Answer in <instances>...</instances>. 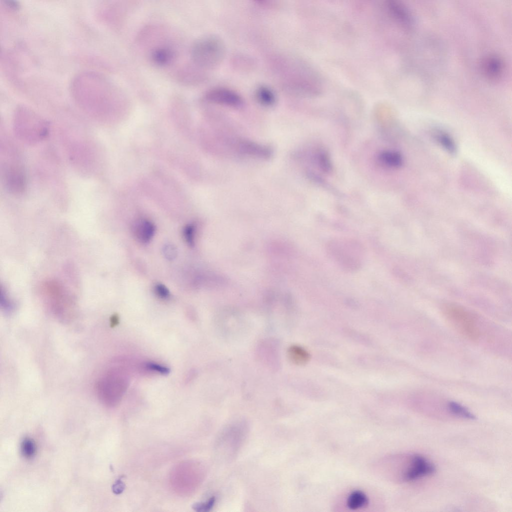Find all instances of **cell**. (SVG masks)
Here are the masks:
<instances>
[{
  "instance_id": "obj_1",
  "label": "cell",
  "mask_w": 512,
  "mask_h": 512,
  "mask_svg": "<svg viewBox=\"0 0 512 512\" xmlns=\"http://www.w3.org/2000/svg\"><path fill=\"white\" fill-rule=\"evenodd\" d=\"M225 54L222 41L214 36H203L197 40L191 50L194 62L200 67L212 68L218 65Z\"/></svg>"
},
{
  "instance_id": "obj_2",
  "label": "cell",
  "mask_w": 512,
  "mask_h": 512,
  "mask_svg": "<svg viewBox=\"0 0 512 512\" xmlns=\"http://www.w3.org/2000/svg\"><path fill=\"white\" fill-rule=\"evenodd\" d=\"M18 112L16 119V130L24 140L36 142L48 135V128L46 122L26 109L20 110Z\"/></svg>"
},
{
  "instance_id": "obj_3",
  "label": "cell",
  "mask_w": 512,
  "mask_h": 512,
  "mask_svg": "<svg viewBox=\"0 0 512 512\" xmlns=\"http://www.w3.org/2000/svg\"><path fill=\"white\" fill-rule=\"evenodd\" d=\"M444 315L453 326L464 338L472 341L480 337V330L472 314L463 307L452 304L445 305Z\"/></svg>"
},
{
  "instance_id": "obj_4",
  "label": "cell",
  "mask_w": 512,
  "mask_h": 512,
  "mask_svg": "<svg viewBox=\"0 0 512 512\" xmlns=\"http://www.w3.org/2000/svg\"><path fill=\"white\" fill-rule=\"evenodd\" d=\"M121 382L114 368L108 370L98 378L95 385L96 391L104 404L112 406L117 402L122 392Z\"/></svg>"
},
{
  "instance_id": "obj_5",
  "label": "cell",
  "mask_w": 512,
  "mask_h": 512,
  "mask_svg": "<svg viewBox=\"0 0 512 512\" xmlns=\"http://www.w3.org/2000/svg\"><path fill=\"white\" fill-rule=\"evenodd\" d=\"M205 99L214 104L238 108L242 106L243 99L235 91L224 88H216L208 91Z\"/></svg>"
},
{
  "instance_id": "obj_6",
  "label": "cell",
  "mask_w": 512,
  "mask_h": 512,
  "mask_svg": "<svg viewBox=\"0 0 512 512\" xmlns=\"http://www.w3.org/2000/svg\"><path fill=\"white\" fill-rule=\"evenodd\" d=\"M4 174L5 184L10 192L14 194H20L25 190L26 178L20 166L10 164Z\"/></svg>"
},
{
  "instance_id": "obj_7",
  "label": "cell",
  "mask_w": 512,
  "mask_h": 512,
  "mask_svg": "<svg viewBox=\"0 0 512 512\" xmlns=\"http://www.w3.org/2000/svg\"><path fill=\"white\" fill-rule=\"evenodd\" d=\"M436 472L435 466L422 456L416 455L410 468L404 475V479L411 481L422 476L430 475Z\"/></svg>"
},
{
  "instance_id": "obj_8",
  "label": "cell",
  "mask_w": 512,
  "mask_h": 512,
  "mask_svg": "<svg viewBox=\"0 0 512 512\" xmlns=\"http://www.w3.org/2000/svg\"><path fill=\"white\" fill-rule=\"evenodd\" d=\"M386 8L391 17L406 28H410L412 24V16L407 8L396 0H388Z\"/></svg>"
},
{
  "instance_id": "obj_9",
  "label": "cell",
  "mask_w": 512,
  "mask_h": 512,
  "mask_svg": "<svg viewBox=\"0 0 512 512\" xmlns=\"http://www.w3.org/2000/svg\"><path fill=\"white\" fill-rule=\"evenodd\" d=\"M236 149L242 154L262 158H268L271 156V150L264 146L248 140L236 142Z\"/></svg>"
},
{
  "instance_id": "obj_10",
  "label": "cell",
  "mask_w": 512,
  "mask_h": 512,
  "mask_svg": "<svg viewBox=\"0 0 512 512\" xmlns=\"http://www.w3.org/2000/svg\"><path fill=\"white\" fill-rule=\"evenodd\" d=\"M175 52L167 46H160L153 49L150 54L152 62L156 66H164L170 64L175 57Z\"/></svg>"
},
{
  "instance_id": "obj_11",
  "label": "cell",
  "mask_w": 512,
  "mask_h": 512,
  "mask_svg": "<svg viewBox=\"0 0 512 512\" xmlns=\"http://www.w3.org/2000/svg\"><path fill=\"white\" fill-rule=\"evenodd\" d=\"M482 69L486 76L495 80L501 76L503 71V64L498 57L488 56L482 61Z\"/></svg>"
},
{
  "instance_id": "obj_12",
  "label": "cell",
  "mask_w": 512,
  "mask_h": 512,
  "mask_svg": "<svg viewBox=\"0 0 512 512\" xmlns=\"http://www.w3.org/2000/svg\"><path fill=\"white\" fill-rule=\"evenodd\" d=\"M134 228L136 238L142 243L148 242L152 238L155 232L154 224L146 220L138 221L135 224Z\"/></svg>"
},
{
  "instance_id": "obj_13",
  "label": "cell",
  "mask_w": 512,
  "mask_h": 512,
  "mask_svg": "<svg viewBox=\"0 0 512 512\" xmlns=\"http://www.w3.org/2000/svg\"><path fill=\"white\" fill-rule=\"evenodd\" d=\"M289 360L294 364L302 366L306 364L310 359L308 352L302 347L293 345L289 348L288 351Z\"/></svg>"
},
{
  "instance_id": "obj_14",
  "label": "cell",
  "mask_w": 512,
  "mask_h": 512,
  "mask_svg": "<svg viewBox=\"0 0 512 512\" xmlns=\"http://www.w3.org/2000/svg\"><path fill=\"white\" fill-rule=\"evenodd\" d=\"M348 508L356 510L366 507L368 504V498L364 492L356 490L350 493L346 500Z\"/></svg>"
},
{
  "instance_id": "obj_15",
  "label": "cell",
  "mask_w": 512,
  "mask_h": 512,
  "mask_svg": "<svg viewBox=\"0 0 512 512\" xmlns=\"http://www.w3.org/2000/svg\"><path fill=\"white\" fill-rule=\"evenodd\" d=\"M380 162L390 168H399L403 163V158L400 153L394 151H384L378 156Z\"/></svg>"
},
{
  "instance_id": "obj_16",
  "label": "cell",
  "mask_w": 512,
  "mask_h": 512,
  "mask_svg": "<svg viewBox=\"0 0 512 512\" xmlns=\"http://www.w3.org/2000/svg\"><path fill=\"white\" fill-rule=\"evenodd\" d=\"M256 96L261 104L266 106H272L276 101L274 92L270 88L266 86H260L257 88Z\"/></svg>"
},
{
  "instance_id": "obj_17",
  "label": "cell",
  "mask_w": 512,
  "mask_h": 512,
  "mask_svg": "<svg viewBox=\"0 0 512 512\" xmlns=\"http://www.w3.org/2000/svg\"><path fill=\"white\" fill-rule=\"evenodd\" d=\"M435 138L440 146L451 155H454L457 152V147L454 140L448 134L444 132H438Z\"/></svg>"
},
{
  "instance_id": "obj_18",
  "label": "cell",
  "mask_w": 512,
  "mask_h": 512,
  "mask_svg": "<svg viewBox=\"0 0 512 512\" xmlns=\"http://www.w3.org/2000/svg\"><path fill=\"white\" fill-rule=\"evenodd\" d=\"M22 455L26 458H31L34 456L36 446L34 441L31 438H25L20 444Z\"/></svg>"
},
{
  "instance_id": "obj_19",
  "label": "cell",
  "mask_w": 512,
  "mask_h": 512,
  "mask_svg": "<svg viewBox=\"0 0 512 512\" xmlns=\"http://www.w3.org/2000/svg\"><path fill=\"white\" fill-rule=\"evenodd\" d=\"M450 410L454 414L470 420L476 419V416L464 407L454 402L448 404Z\"/></svg>"
},
{
  "instance_id": "obj_20",
  "label": "cell",
  "mask_w": 512,
  "mask_h": 512,
  "mask_svg": "<svg viewBox=\"0 0 512 512\" xmlns=\"http://www.w3.org/2000/svg\"><path fill=\"white\" fill-rule=\"evenodd\" d=\"M215 498L212 497L205 502H198L194 504L192 506V509L196 512H208L209 511L214 505Z\"/></svg>"
},
{
  "instance_id": "obj_21",
  "label": "cell",
  "mask_w": 512,
  "mask_h": 512,
  "mask_svg": "<svg viewBox=\"0 0 512 512\" xmlns=\"http://www.w3.org/2000/svg\"><path fill=\"white\" fill-rule=\"evenodd\" d=\"M144 366L148 370L162 374L166 375L170 372V369L168 368L154 362H146Z\"/></svg>"
},
{
  "instance_id": "obj_22",
  "label": "cell",
  "mask_w": 512,
  "mask_h": 512,
  "mask_svg": "<svg viewBox=\"0 0 512 512\" xmlns=\"http://www.w3.org/2000/svg\"><path fill=\"white\" fill-rule=\"evenodd\" d=\"M317 160L320 166L326 172L330 171L331 164L328 155L324 152H320L317 156Z\"/></svg>"
},
{
  "instance_id": "obj_23",
  "label": "cell",
  "mask_w": 512,
  "mask_h": 512,
  "mask_svg": "<svg viewBox=\"0 0 512 512\" xmlns=\"http://www.w3.org/2000/svg\"><path fill=\"white\" fill-rule=\"evenodd\" d=\"M184 236L186 243L190 246L194 244V228L192 224H188L184 230Z\"/></svg>"
},
{
  "instance_id": "obj_24",
  "label": "cell",
  "mask_w": 512,
  "mask_h": 512,
  "mask_svg": "<svg viewBox=\"0 0 512 512\" xmlns=\"http://www.w3.org/2000/svg\"><path fill=\"white\" fill-rule=\"evenodd\" d=\"M154 291L156 295L162 299H166L170 296V292L168 288L161 284H158L154 286Z\"/></svg>"
},
{
  "instance_id": "obj_25",
  "label": "cell",
  "mask_w": 512,
  "mask_h": 512,
  "mask_svg": "<svg viewBox=\"0 0 512 512\" xmlns=\"http://www.w3.org/2000/svg\"><path fill=\"white\" fill-rule=\"evenodd\" d=\"M164 254L165 256L168 260L174 259L176 256L177 252L176 248L171 244H168L164 248Z\"/></svg>"
},
{
  "instance_id": "obj_26",
  "label": "cell",
  "mask_w": 512,
  "mask_h": 512,
  "mask_svg": "<svg viewBox=\"0 0 512 512\" xmlns=\"http://www.w3.org/2000/svg\"><path fill=\"white\" fill-rule=\"evenodd\" d=\"M125 488V484L122 481L121 479L118 480L113 484L112 489L113 492L116 494H120L124 491Z\"/></svg>"
}]
</instances>
